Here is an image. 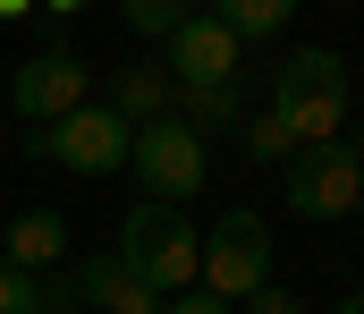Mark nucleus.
<instances>
[{"instance_id": "nucleus-1", "label": "nucleus", "mask_w": 364, "mask_h": 314, "mask_svg": "<svg viewBox=\"0 0 364 314\" xmlns=\"http://www.w3.org/2000/svg\"><path fill=\"white\" fill-rule=\"evenodd\" d=\"M272 119L296 136V153L305 145H339V127H348V60L322 51V43L288 51L272 68Z\"/></svg>"}, {"instance_id": "nucleus-2", "label": "nucleus", "mask_w": 364, "mask_h": 314, "mask_svg": "<svg viewBox=\"0 0 364 314\" xmlns=\"http://www.w3.org/2000/svg\"><path fill=\"white\" fill-rule=\"evenodd\" d=\"M195 255H203V238H195L186 212L127 204V221H119V263H127L153 298H186V289H195Z\"/></svg>"}, {"instance_id": "nucleus-3", "label": "nucleus", "mask_w": 364, "mask_h": 314, "mask_svg": "<svg viewBox=\"0 0 364 314\" xmlns=\"http://www.w3.org/2000/svg\"><path fill=\"white\" fill-rule=\"evenodd\" d=\"M195 272H203V289L229 306V298H255V289H272V221L246 204H229L212 221V238H203V255H195Z\"/></svg>"}, {"instance_id": "nucleus-4", "label": "nucleus", "mask_w": 364, "mask_h": 314, "mask_svg": "<svg viewBox=\"0 0 364 314\" xmlns=\"http://www.w3.org/2000/svg\"><path fill=\"white\" fill-rule=\"evenodd\" d=\"M26 153H34V162H60V170H85V179H110V170H127L136 127H127L110 103H85V110H68L60 127L26 136Z\"/></svg>"}, {"instance_id": "nucleus-5", "label": "nucleus", "mask_w": 364, "mask_h": 314, "mask_svg": "<svg viewBox=\"0 0 364 314\" xmlns=\"http://www.w3.org/2000/svg\"><path fill=\"white\" fill-rule=\"evenodd\" d=\"M136 179H144V196L153 204H195L203 196V170H212V153H203V136L195 127H178V119H153V127H136Z\"/></svg>"}, {"instance_id": "nucleus-6", "label": "nucleus", "mask_w": 364, "mask_h": 314, "mask_svg": "<svg viewBox=\"0 0 364 314\" xmlns=\"http://www.w3.org/2000/svg\"><path fill=\"white\" fill-rule=\"evenodd\" d=\"M246 68V43L212 17V9H186V26L170 34V85L178 94H229Z\"/></svg>"}, {"instance_id": "nucleus-7", "label": "nucleus", "mask_w": 364, "mask_h": 314, "mask_svg": "<svg viewBox=\"0 0 364 314\" xmlns=\"http://www.w3.org/2000/svg\"><path fill=\"white\" fill-rule=\"evenodd\" d=\"M364 196V162L348 153V136L339 145H305L296 162H288V212H305V221H348Z\"/></svg>"}, {"instance_id": "nucleus-8", "label": "nucleus", "mask_w": 364, "mask_h": 314, "mask_svg": "<svg viewBox=\"0 0 364 314\" xmlns=\"http://www.w3.org/2000/svg\"><path fill=\"white\" fill-rule=\"evenodd\" d=\"M9 110H17L26 127H60L68 110H85V60H68V51H34V60H17Z\"/></svg>"}, {"instance_id": "nucleus-9", "label": "nucleus", "mask_w": 364, "mask_h": 314, "mask_svg": "<svg viewBox=\"0 0 364 314\" xmlns=\"http://www.w3.org/2000/svg\"><path fill=\"white\" fill-rule=\"evenodd\" d=\"M0 263H9V272H26V281H43V272H60V263H68V221H60V212H17V221H9V238H0Z\"/></svg>"}, {"instance_id": "nucleus-10", "label": "nucleus", "mask_w": 364, "mask_h": 314, "mask_svg": "<svg viewBox=\"0 0 364 314\" xmlns=\"http://www.w3.org/2000/svg\"><path fill=\"white\" fill-rule=\"evenodd\" d=\"M170 103H178V85H170V68H119L110 77V110L127 119V127H153V119H170Z\"/></svg>"}, {"instance_id": "nucleus-11", "label": "nucleus", "mask_w": 364, "mask_h": 314, "mask_svg": "<svg viewBox=\"0 0 364 314\" xmlns=\"http://www.w3.org/2000/svg\"><path fill=\"white\" fill-rule=\"evenodd\" d=\"M237 43H272V34H288V17H296V0H229V9H212Z\"/></svg>"}, {"instance_id": "nucleus-12", "label": "nucleus", "mask_w": 364, "mask_h": 314, "mask_svg": "<svg viewBox=\"0 0 364 314\" xmlns=\"http://www.w3.org/2000/svg\"><path fill=\"white\" fill-rule=\"evenodd\" d=\"M93 314H170V298H153V289H144V281H136V272L119 263V272H110V289H102V306H93Z\"/></svg>"}, {"instance_id": "nucleus-13", "label": "nucleus", "mask_w": 364, "mask_h": 314, "mask_svg": "<svg viewBox=\"0 0 364 314\" xmlns=\"http://www.w3.org/2000/svg\"><path fill=\"white\" fill-rule=\"evenodd\" d=\"M119 17H127V34H161V43H170L186 26V0H127Z\"/></svg>"}, {"instance_id": "nucleus-14", "label": "nucleus", "mask_w": 364, "mask_h": 314, "mask_svg": "<svg viewBox=\"0 0 364 314\" xmlns=\"http://www.w3.org/2000/svg\"><path fill=\"white\" fill-rule=\"evenodd\" d=\"M246 162H263V170H288V162H296V136H288V127H279L272 110H263V119H255V127H246Z\"/></svg>"}, {"instance_id": "nucleus-15", "label": "nucleus", "mask_w": 364, "mask_h": 314, "mask_svg": "<svg viewBox=\"0 0 364 314\" xmlns=\"http://www.w3.org/2000/svg\"><path fill=\"white\" fill-rule=\"evenodd\" d=\"M0 314H43L34 281H26V272H9V263H0Z\"/></svg>"}, {"instance_id": "nucleus-16", "label": "nucleus", "mask_w": 364, "mask_h": 314, "mask_svg": "<svg viewBox=\"0 0 364 314\" xmlns=\"http://www.w3.org/2000/svg\"><path fill=\"white\" fill-rule=\"evenodd\" d=\"M246 314H305V306H296L288 289H255V298H246Z\"/></svg>"}, {"instance_id": "nucleus-17", "label": "nucleus", "mask_w": 364, "mask_h": 314, "mask_svg": "<svg viewBox=\"0 0 364 314\" xmlns=\"http://www.w3.org/2000/svg\"><path fill=\"white\" fill-rule=\"evenodd\" d=\"M170 314H229V306H220L212 289H186V298H170Z\"/></svg>"}, {"instance_id": "nucleus-18", "label": "nucleus", "mask_w": 364, "mask_h": 314, "mask_svg": "<svg viewBox=\"0 0 364 314\" xmlns=\"http://www.w3.org/2000/svg\"><path fill=\"white\" fill-rule=\"evenodd\" d=\"M331 314H364V289H356V298H339V306H331Z\"/></svg>"}, {"instance_id": "nucleus-19", "label": "nucleus", "mask_w": 364, "mask_h": 314, "mask_svg": "<svg viewBox=\"0 0 364 314\" xmlns=\"http://www.w3.org/2000/svg\"><path fill=\"white\" fill-rule=\"evenodd\" d=\"M348 153H356V162H364V119H356V136H348Z\"/></svg>"}, {"instance_id": "nucleus-20", "label": "nucleus", "mask_w": 364, "mask_h": 314, "mask_svg": "<svg viewBox=\"0 0 364 314\" xmlns=\"http://www.w3.org/2000/svg\"><path fill=\"white\" fill-rule=\"evenodd\" d=\"M356 221H364V196H356Z\"/></svg>"}]
</instances>
